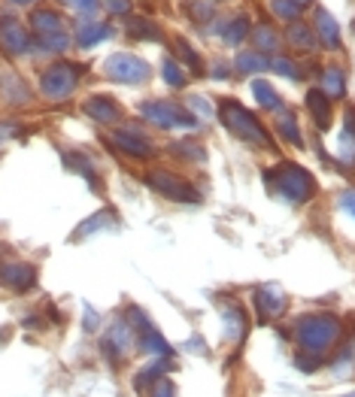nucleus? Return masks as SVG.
<instances>
[{
    "label": "nucleus",
    "mask_w": 355,
    "mask_h": 397,
    "mask_svg": "<svg viewBox=\"0 0 355 397\" xmlns=\"http://www.w3.org/2000/svg\"><path fill=\"white\" fill-rule=\"evenodd\" d=\"M15 4H27V0H15Z\"/></svg>",
    "instance_id": "nucleus-40"
},
{
    "label": "nucleus",
    "mask_w": 355,
    "mask_h": 397,
    "mask_svg": "<svg viewBox=\"0 0 355 397\" xmlns=\"http://www.w3.org/2000/svg\"><path fill=\"white\" fill-rule=\"evenodd\" d=\"M288 43L295 46L298 52H309L316 46V36H313V31H309L304 22H295L288 27Z\"/></svg>",
    "instance_id": "nucleus-21"
},
{
    "label": "nucleus",
    "mask_w": 355,
    "mask_h": 397,
    "mask_svg": "<svg viewBox=\"0 0 355 397\" xmlns=\"http://www.w3.org/2000/svg\"><path fill=\"white\" fill-rule=\"evenodd\" d=\"M340 158L355 164V106L346 109L343 118V134H340Z\"/></svg>",
    "instance_id": "nucleus-19"
},
{
    "label": "nucleus",
    "mask_w": 355,
    "mask_h": 397,
    "mask_svg": "<svg viewBox=\"0 0 355 397\" xmlns=\"http://www.w3.org/2000/svg\"><path fill=\"white\" fill-rule=\"evenodd\" d=\"M85 113H88L91 118H97V122H104V125L118 122V118H122V109H118V104H116L113 97H106V95L88 97V100H85Z\"/></svg>",
    "instance_id": "nucleus-12"
},
{
    "label": "nucleus",
    "mask_w": 355,
    "mask_h": 397,
    "mask_svg": "<svg viewBox=\"0 0 355 397\" xmlns=\"http://www.w3.org/2000/svg\"><path fill=\"white\" fill-rule=\"evenodd\" d=\"M176 49H179V55H182V58L188 61V67H191V70H195V73H204V64H200L197 52L191 49V46H188L186 40H176Z\"/></svg>",
    "instance_id": "nucleus-30"
},
{
    "label": "nucleus",
    "mask_w": 355,
    "mask_h": 397,
    "mask_svg": "<svg viewBox=\"0 0 355 397\" xmlns=\"http://www.w3.org/2000/svg\"><path fill=\"white\" fill-rule=\"evenodd\" d=\"M252 303H255V316H258V321H277L282 312H286V291L279 288V285H261V288H255L252 294Z\"/></svg>",
    "instance_id": "nucleus-8"
},
{
    "label": "nucleus",
    "mask_w": 355,
    "mask_h": 397,
    "mask_svg": "<svg viewBox=\"0 0 355 397\" xmlns=\"http://www.w3.org/2000/svg\"><path fill=\"white\" fill-rule=\"evenodd\" d=\"M307 109H309V116H313L319 131H328V127H331V100H328L319 88L307 91Z\"/></svg>",
    "instance_id": "nucleus-13"
},
{
    "label": "nucleus",
    "mask_w": 355,
    "mask_h": 397,
    "mask_svg": "<svg viewBox=\"0 0 355 397\" xmlns=\"http://www.w3.org/2000/svg\"><path fill=\"white\" fill-rule=\"evenodd\" d=\"M252 95H255V100H258V106L267 109V113H277V109H282V97L277 95V88H273L270 82L255 79L252 82Z\"/></svg>",
    "instance_id": "nucleus-18"
},
{
    "label": "nucleus",
    "mask_w": 355,
    "mask_h": 397,
    "mask_svg": "<svg viewBox=\"0 0 355 397\" xmlns=\"http://www.w3.org/2000/svg\"><path fill=\"white\" fill-rule=\"evenodd\" d=\"M106 6L113 9V13H118V15L131 13V0H106Z\"/></svg>",
    "instance_id": "nucleus-35"
},
{
    "label": "nucleus",
    "mask_w": 355,
    "mask_h": 397,
    "mask_svg": "<svg viewBox=\"0 0 355 397\" xmlns=\"http://www.w3.org/2000/svg\"><path fill=\"white\" fill-rule=\"evenodd\" d=\"M295 364H298V370H304V373H316V370H319V364H322V358H316V355H309V352H307V358H304V355H298V358H295Z\"/></svg>",
    "instance_id": "nucleus-32"
},
{
    "label": "nucleus",
    "mask_w": 355,
    "mask_h": 397,
    "mask_svg": "<svg viewBox=\"0 0 355 397\" xmlns=\"http://www.w3.org/2000/svg\"><path fill=\"white\" fill-rule=\"evenodd\" d=\"M140 113L146 122H152L161 131H170V127H195V116L188 109H182L176 104H161V100H149V104L140 106Z\"/></svg>",
    "instance_id": "nucleus-4"
},
{
    "label": "nucleus",
    "mask_w": 355,
    "mask_h": 397,
    "mask_svg": "<svg viewBox=\"0 0 355 397\" xmlns=\"http://www.w3.org/2000/svg\"><path fill=\"white\" fill-rule=\"evenodd\" d=\"M343 337L340 319L331 312H309V316L298 319L295 325V340L300 346V352H309L316 358H322L328 349H334Z\"/></svg>",
    "instance_id": "nucleus-1"
},
{
    "label": "nucleus",
    "mask_w": 355,
    "mask_h": 397,
    "mask_svg": "<svg viewBox=\"0 0 355 397\" xmlns=\"http://www.w3.org/2000/svg\"><path fill=\"white\" fill-rule=\"evenodd\" d=\"M134 349V328L125 325V321H116L113 328H109V334L104 337V352L113 364H122L127 355H131Z\"/></svg>",
    "instance_id": "nucleus-9"
},
{
    "label": "nucleus",
    "mask_w": 355,
    "mask_h": 397,
    "mask_svg": "<svg viewBox=\"0 0 355 397\" xmlns=\"http://www.w3.org/2000/svg\"><path fill=\"white\" fill-rule=\"evenodd\" d=\"M34 27L40 31V36H49V34H61V18L55 13H34Z\"/></svg>",
    "instance_id": "nucleus-26"
},
{
    "label": "nucleus",
    "mask_w": 355,
    "mask_h": 397,
    "mask_svg": "<svg viewBox=\"0 0 355 397\" xmlns=\"http://www.w3.org/2000/svg\"><path fill=\"white\" fill-rule=\"evenodd\" d=\"M270 9H273V15L282 18V22H300V6L298 4H291V0H270Z\"/></svg>",
    "instance_id": "nucleus-27"
},
{
    "label": "nucleus",
    "mask_w": 355,
    "mask_h": 397,
    "mask_svg": "<svg viewBox=\"0 0 355 397\" xmlns=\"http://www.w3.org/2000/svg\"><path fill=\"white\" fill-rule=\"evenodd\" d=\"M79 67H73V64H52L49 70L43 73V79H40V88H43V95L46 97H52V100H61V97H67L73 88H76V82H79Z\"/></svg>",
    "instance_id": "nucleus-6"
},
{
    "label": "nucleus",
    "mask_w": 355,
    "mask_h": 397,
    "mask_svg": "<svg viewBox=\"0 0 355 397\" xmlns=\"http://www.w3.org/2000/svg\"><path fill=\"white\" fill-rule=\"evenodd\" d=\"M0 46H4L9 55L27 49V34L18 27L15 18H0Z\"/></svg>",
    "instance_id": "nucleus-15"
},
{
    "label": "nucleus",
    "mask_w": 355,
    "mask_h": 397,
    "mask_svg": "<svg viewBox=\"0 0 355 397\" xmlns=\"http://www.w3.org/2000/svg\"><path fill=\"white\" fill-rule=\"evenodd\" d=\"M152 397H176V389H173L170 379H158L152 389Z\"/></svg>",
    "instance_id": "nucleus-33"
},
{
    "label": "nucleus",
    "mask_w": 355,
    "mask_h": 397,
    "mask_svg": "<svg viewBox=\"0 0 355 397\" xmlns=\"http://www.w3.org/2000/svg\"><path fill=\"white\" fill-rule=\"evenodd\" d=\"M270 70H277V73H282V76H288V79H300L298 67H295V64H291L288 58H273V61H270Z\"/></svg>",
    "instance_id": "nucleus-31"
},
{
    "label": "nucleus",
    "mask_w": 355,
    "mask_h": 397,
    "mask_svg": "<svg viewBox=\"0 0 355 397\" xmlns=\"http://www.w3.org/2000/svg\"><path fill=\"white\" fill-rule=\"evenodd\" d=\"M127 34H134V40L137 36H140V40H158L161 27L149 22V18H131V22H127Z\"/></svg>",
    "instance_id": "nucleus-24"
},
{
    "label": "nucleus",
    "mask_w": 355,
    "mask_h": 397,
    "mask_svg": "<svg viewBox=\"0 0 355 397\" xmlns=\"http://www.w3.org/2000/svg\"><path fill=\"white\" fill-rule=\"evenodd\" d=\"M291 4H298V6H300V9H304V6H307V4H309V0H291Z\"/></svg>",
    "instance_id": "nucleus-39"
},
{
    "label": "nucleus",
    "mask_w": 355,
    "mask_h": 397,
    "mask_svg": "<svg viewBox=\"0 0 355 397\" xmlns=\"http://www.w3.org/2000/svg\"><path fill=\"white\" fill-rule=\"evenodd\" d=\"M109 140L116 143V149H122L127 158H137V161H149L152 155H155V146L146 140L143 134H137V131H116Z\"/></svg>",
    "instance_id": "nucleus-10"
},
{
    "label": "nucleus",
    "mask_w": 355,
    "mask_h": 397,
    "mask_svg": "<svg viewBox=\"0 0 355 397\" xmlns=\"http://www.w3.org/2000/svg\"><path fill=\"white\" fill-rule=\"evenodd\" d=\"M252 36H255V46H258V52H273V49H279V34H277V27L267 25V22H261L258 27H255Z\"/></svg>",
    "instance_id": "nucleus-20"
},
{
    "label": "nucleus",
    "mask_w": 355,
    "mask_h": 397,
    "mask_svg": "<svg viewBox=\"0 0 355 397\" xmlns=\"http://www.w3.org/2000/svg\"><path fill=\"white\" fill-rule=\"evenodd\" d=\"M222 325H225V340L234 346H240L246 340V330H249V319L240 303H231V307L222 309Z\"/></svg>",
    "instance_id": "nucleus-11"
},
{
    "label": "nucleus",
    "mask_w": 355,
    "mask_h": 397,
    "mask_svg": "<svg viewBox=\"0 0 355 397\" xmlns=\"http://www.w3.org/2000/svg\"><path fill=\"white\" fill-rule=\"evenodd\" d=\"M237 70L240 73H255V70H270V61L261 58V52H246L237 58Z\"/></svg>",
    "instance_id": "nucleus-28"
},
{
    "label": "nucleus",
    "mask_w": 355,
    "mask_h": 397,
    "mask_svg": "<svg viewBox=\"0 0 355 397\" xmlns=\"http://www.w3.org/2000/svg\"><path fill=\"white\" fill-rule=\"evenodd\" d=\"M313 34L319 36V43H322L325 49H340V27H337V22L325 9H316V31Z\"/></svg>",
    "instance_id": "nucleus-16"
},
{
    "label": "nucleus",
    "mask_w": 355,
    "mask_h": 397,
    "mask_svg": "<svg viewBox=\"0 0 355 397\" xmlns=\"http://www.w3.org/2000/svg\"><path fill=\"white\" fill-rule=\"evenodd\" d=\"M70 4H76L82 13H95V6H97V0H70Z\"/></svg>",
    "instance_id": "nucleus-37"
},
{
    "label": "nucleus",
    "mask_w": 355,
    "mask_h": 397,
    "mask_svg": "<svg viewBox=\"0 0 355 397\" xmlns=\"http://www.w3.org/2000/svg\"><path fill=\"white\" fill-rule=\"evenodd\" d=\"M340 207L355 218V188H346L343 191V195H340Z\"/></svg>",
    "instance_id": "nucleus-34"
},
{
    "label": "nucleus",
    "mask_w": 355,
    "mask_h": 397,
    "mask_svg": "<svg viewBox=\"0 0 355 397\" xmlns=\"http://www.w3.org/2000/svg\"><path fill=\"white\" fill-rule=\"evenodd\" d=\"M277 131L286 137V140L291 143V146H304V137H300V127H298V118H295V113L291 109H286V113L279 116V122H277Z\"/></svg>",
    "instance_id": "nucleus-22"
},
{
    "label": "nucleus",
    "mask_w": 355,
    "mask_h": 397,
    "mask_svg": "<svg viewBox=\"0 0 355 397\" xmlns=\"http://www.w3.org/2000/svg\"><path fill=\"white\" fill-rule=\"evenodd\" d=\"M106 76L116 79V82H125V85H143L146 79L152 76L149 64L143 58H137V55H113V58H106Z\"/></svg>",
    "instance_id": "nucleus-5"
},
{
    "label": "nucleus",
    "mask_w": 355,
    "mask_h": 397,
    "mask_svg": "<svg viewBox=\"0 0 355 397\" xmlns=\"http://www.w3.org/2000/svg\"><path fill=\"white\" fill-rule=\"evenodd\" d=\"M149 186L158 191V195L170 197V200H179V203H197L200 200V195L191 188V182H186L182 176H176V173H170V170L149 173Z\"/></svg>",
    "instance_id": "nucleus-7"
},
{
    "label": "nucleus",
    "mask_w": 355,
    "mask_h": 397,
    "mask_svg": "<svg viewBox=\"0 0 355 397\" xmlns=\"http://www.w3.org/2000/svg\"><path fill=\"white\" fill-rule=\"evenodd\" d=\"M267 182H273L277 186V191L282 197H286L288 203H307L309 197L316 195V179L313 173L304 170L300 164L295 161H282L277 164L270 173H267Z\"/></svg>",
    "instance_id": "nucleus-2"
},
{
    "label": "nucleus",
    "mask_w": 355,
    "mask_h": 397,
    "mask_svg": "<svg viewBox=\"0 0 355 397\" xmlns=\"http://www.w3.org/2000/svg\"><path fill=\"white\" fill-rule=\"evenodd\" d=\"M213 76H218V79L228 76V67H225V64H216V67H213Z\"/></svg>",
    "instance_id": "nucleus-38"
},
{
    "label": "nucleus",
    "mask_w": 355,
    "mask_h": 397,
    "mask_svg": "<svg viewBox=\"0 0 355 397\" xmlns=\"http://www.w3.org/2000/svg\"><path fill=\"white\" fill-rule=\"evenodd\" d=\"M161 76H164V82H167L170 88H186V73L179 70V64L173 58L161 61Z\"/></svg>",
    "instance_id": "nucleus-25"
},
{
    "label": "nucleus",
    "mask_w": 355,
    "mask_h": 397,
    "mask_svg": "<svg viewBox=\"0 0 355 397\" xmlns=\"http://www.w3.org/2000/svg\"><path fill=\"white\" fill-rule=\"evenodd\" d=\"M346 397H355V394H346Z\"/></svg>",
    "instance_id": "nucleus-42"
},
{
    "label": "nucleus",
    "mask_w": 355,
    "mask_h": 397,
    "mask_svg": "<svg viewBox=\"0 0 355 397\" xmlns=\"http://www.w3.org/2000/svg\"><path fill=\"white\" fill-rule=\"evenodd\" d=\"M352 31H355V22H352Z\"/></svg>",
    "instance_id": "nucleus-41"
},
{
    "label": "nucleus",
    "mask_w": 355,
    "mask_h": 397,
    "mask_svg": "<svg viewBox=\"0 0 355 397\" xmlns=\"http://www.w3.org/2000/svg\"><path fill=\"white\" fill-rule=\"evenodd\" d=\"M222 122H225L228 131L237 134V137H240V140H246V143L264 146V149H270V146H273L267 127L258 122V116L249 113L246 106H240L237 100H225V104H222Z\"/></svg>",
    "instance_id": "nucleus-3"
},
{
    "label": "nucleus",
    "mask_w": 355,
    "mask_h": 397,
    "mask_svg": "<svg viewBox=\"0 0 355 397\" xmlns=\"http://www.w3.org/2000/svg\"><path fill=\"white\" fill-rule=\"evenodd\" d=\"M322 95L328 97V100H340L343 95H346V76H343V70L340 67H325V73H322Z\"/></svg>",
    "instance_id": "nucleus-17"
},
{
    "label": "nucleus",
    "mask_w": 355,
    "mask_h": 397,
    "mask_svg": "<svg viewBox=\"0 0 355 397\" xmlns=\"http://www.w3.org/2000/svg\"><path fill=\"white\" fill-rule=\"evenodd\" d=\"M109 36V27L106 25H85L79 31V46H97L100 40Z\"/></svg>",
    "instance_id": "nucleus-29"
},
{
    "label": "nucleus",
    "mask_w": 355,
    "mask_h": 397,
    "mask_svg": "<svg viewBox=\"0 0 355 397\" xmlns=\"http://www.w3.org/2000/svg\"><path fill=\"white\" fill-rule=\"evenodd\" d=\"M34 276L36 273H34L31 264H6V267H0V282L9 285V288H15V291L31 288Z\"/></svg>",
    "instance_id": "nucleus-14"
},
{
    "label": "nucleus",
    "mask_w": 355,
    "mask_h": 397,
    "mask_svg": "<svg viewBox=\"0 0 355 397\" xmlns=\"http://www.w3.org/2000/svg\"><path fill=\"white\" fill-rule=\"evenodd\" d=\"M249 31H252V27H249V18H246V15H237L234 22H228V27H225L222 36H225L228 46H240L246 36H249Z\"/></svg>",
    "instance_id": "nucleus-23"
},
{
    "label": "nucleus",
    "mask_w": 355,
    "mask_h": 397,
    "mask_svg": "<svg viewBox=\"0 0 355 397\" xmlns=\"http://www.w3.org/2000/svg\"><path fill=\"white\" fill-rule=\"evenodd\" d=\"M188 106H200L197 113H204V116H213V104H207L204 97H188Z\"/></svg>",
    "instance_id": "nucleus-36"
}]
</instances>
